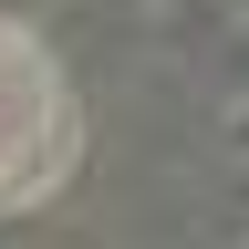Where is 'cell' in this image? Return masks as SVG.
Returning a JSON list of instances; mask_svg holds the SVG:
<instances>
[{
  "instance_id": "6da1fadb",
  "label": "cell",
  "mask_w": 249,
  "mask_h": 249,
  "mask_svg": "<svg viewBox=\"0 0 249 249\" xmlns=\"http://www.w3.org/2000/svg\"><path fill=\"white\" fill-rule=\"evenodd\" d=\"M62 156H73V114H62L52 62H42V42L0 31V208L42 197L62 177Z\"/></svg>"
}]
</instances>
